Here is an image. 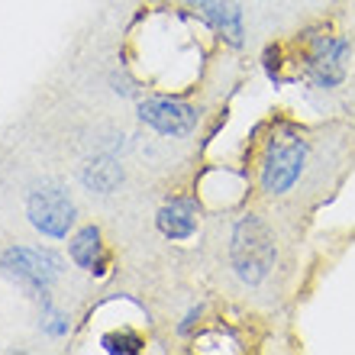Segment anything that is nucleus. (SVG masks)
Segmentation results:
<instances>
[{"label":"nucleus","instance_id":"f257e3e1","mask_svg":"<svg viewBox=\"0 0 355 355\" xmlns=\"http://www.w3.org/2000/svg\"><path fill=\"white\" fill-rule=\"evenodd\" d=\"M236 275L245 284H262L268 271L275 268V243H271L268 226L259 216H243L233 230V245H230Z\"/></svg>","mask_w":355,"mask_h":355},{"label":"nucleus","instance_id":"f03ea898","mask_svg":"<svg viewBox=\"0 0 355 355\" xmlns=\"http://www.w3.org/2000/svg\"><path fill=\"white\" fill-rule=\"evenodd\" d=\"M307 159V142L294 132H275L262 159V191L265 194H284L297 184Z\"/></svg>","mask_w":355,"mask_h":355},{"label":"nucleus","instance_id":"7ed1b4c3","mask_svg":"<svg viewBox=\"0 0 355 355\" xmlns=\"http://www.w3.org/2000/svg\"><path fill=\"white\" fill-rule=\"evenodd\" d=\"M3 271L23 284L33 294H49V288L62 275V255H55L52 249H33V245H13L0 259Z\"/></svg>","mask_w":355,"mask_h":355},{"label":"nucleus","instance_id":"20e7f679","mask_svg":"<svg viewBox=\"0 0 355 355\" xmlns=\"http://www.w3.org/2000/svg\"><path fill=\"white\" fill-rule=\"evenodd\" d=\"M29 223L36 226L49 239H65L68 230L75 226V204L65 194V187L58 184H42L36 187L26 200Z\"/></svg>","mask_w":355,"mask_h":355},{"label":"nucleus","instance_id":"39448f33","mask_svg":"<svg viewBox=\"0 0 355 355\" xmlns=\"http://www.w3.org/2000/svg\"><path fill=\"white\" fill-rule=\"evenodd\" d=\"M346 55L349 42L343 36L313 33L307 39V78L317 87H336L346 78Z\"/></svg>","mask_w":355,"mask_h":355},{"label":"nucleus","instance_id":"423d86ee","mask_svg":"<svg viewBox=\"0 0 355 355\" xmlns=\"http://www.w3.org/2000/svg\"><path fill=\"white\" fill-rule=\"evenodd\" d=\"M139 120L152 126L162 136H187L200 120V110L184 101H171V97H152L139 103Z\"/></svg>","mask_w":355,"mask_h":355},{"label":"nucleus","instance_id":"0eeeda50","mask_svg":"<svg viewBox=\"0 0 355 355\" xmlns=\"http://www.w3.org/2000/svg\"><path fill=\"white\" fill-rule=\"evenodd\" d=\"M230 42V46H243V10L236 0H184Z\"/></svg>","mask_w":355,"mask_h":355},{"label":"nucleus","instance_id":"6e6552de","mask_svg":"<svg viewBox=\"0 0 355 355\" xmlns=\"http://www.w3.org/2000/svg\"><path fill=\"white\" fill-rule=\"evenodd\" d=\"M197 214H200L197 200H191V197H175V200H168V204L159 210V216H155L159 233L165 236V239H171V243H184V239H191V236L197 233Z\"/></svg>","mask_w":355,"mask_h":355},{"label":"nucleus","instance_id":"1a4fd4ad","mask_svg":"<svg viewBox=\"0 0 355 355\" xmlns=\"http://www.w3.org/2000/svg\"><path fill=\"white\" fill-rule=\"evenodd\" d=\"M68 255H71V262L78 268L91 271V275H103L107 268V249L101 243V230L97 226H85L81 233L68 243Z\"/></svg>","mask_w":355,"mask_h":355},{"label":"nucleus","instance_id":"9d476101","mask_svg":"<svg viewBox=\"0 0 355 355\" xmlns=\"http://www.w3.org/2000/svg\"><path fill=\"white\" fill-rule=\"evenodd\" d=\"M81 181H85V187L87 191H94V194H113V191L123 184L120 159L110 155V152L94 155V159L85 165V171H81Z\"/></svg>","mask_w":355,"mask_h":355},{"label":"nucleus","instance_id":"9b49d317","mask_svg":"<svg viewBox=\"0 0 355 355\" xmlns=\"http://www.w3.org/2000/svg\"><path fill=\"white\" fill-rule=\"evenodd\" d=\"M101 346L103 352H110V355H132V352H139L142 349V339L136 336V333H107V336L101 339Z\"/></svg>","mask_w":355,"mask_h":355}]
</instances>
